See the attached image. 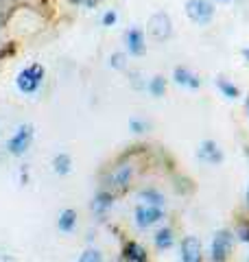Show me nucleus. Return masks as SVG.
Masks as SVG:
<instances>
[{
  "label": "nucleus",
  "mask_w": 249,
  "mask_h": 262,
  "mask_svg": "<svg viewBox=\"0 0 249 262\" xmlns=\"http://www.w3.org/2000/svg\"><path fill=\"white\" fill-rule=\"evenodd\" d=\"M42 81H44V68H42L40 64H31L29 68H24L16 79L20 92H24V94H33L42 86Z\"/></svg>",
  "instance_id": "1"
},
{
  "label": "nucleus",
  "mask_w": 249,
  "mask_h": 262,
  "mask_svg": "<svg viewBox=\"0 0 249 262\" xmlns=\"http://www.w3.org/2000/svg\"><path fill=\"white\" fill-rule=\"evenodd\" d=\"M186 14L197 24H210V20L214 18V4H212V0H188Z\"/></svg>",
  "instance_id": "2"
},
{
  "label": "nucleus",
  "mask_w": 249,
  "mask_h": 262,
  "mask_svg": "<svg viewBox=\"0 0 249 262\" xmlns=\"http://www.w3.org/2000/svg\"><path fill=\"white\" fill-rule=\"evenodd\" d=\"M133 216H136V225H138V228L147 230V228H151L153 223L162 221L164 212H162V208H160V206L138 204V206H136V210H133Z\"/></svg>",
  "instance_id": "3"
},
{
  "label": "nucleus",
  "mask_w": 249,
  "mask_h": 262,
  "mask_svg": "<svg viewBox=\"0 0 249 262\" xmlns=\"http://www.w3.org/2000/svg\"><path fill=\"white\" fill-rule=\"evenodd\" d=\"M31 140H33V127L31 124H22L20 129L16 131V136L9 140V153H14V156H22L24 151L29 148V144H31Z\"/></svg>",
  "instance_id": "4"
},
{
  "label": "nucleus",
  "mask_w": 249,
  "mask_h": 262,
  "mask_svg": "<svg viewBox=\"0 0 249 262\" xmlns=\"http://www.w3.org/2000/svg\"><path fill=\"white\" fill-rule=\"evenodd\" d=\"M149 33L151 38L157 40V42H164L171 35V18H168L166 14H153L149 18Z\"/></svg>",
  "instance_id": "5"
},
{
  "label": "nucleus",
  "mask_w": 249,
  "mask_h": 262,
  "mask_svg": "<svg viewBox=\"0 0 249 262\" xmlns=\"http://www.w3.org/2000/svg\"><path fill=\"white\" fill-rule=\"evenodd\" d=\"M229 249H232V234L227 230L218 232L214 236V242H212V260L214 262H223L227 258Z\"/></svg>",
  "instance_id": "6"
},
{
  "label": "nucleus",
  "mask_w": 249,
  "mask_h": 262,
  "mask_svg": "<svg viewBox=\"0 0 249 262\" xmlns=\"http://www.w3.org/2000/svg\"><path fill=\"white\" fill-rule=\"evenodd\" d=\"M181 262H201V242L197 236H186L181 240Z\"/></svg>",
  "instance_id": "7"
},
{
  "label": "nucleus",
  "mask_w": 249,
  "mask_h": 262,
  "mask_svg": "<svg viewBox=\"0 0 249 262\" xmlns=\"http://www.w3.org/2000/svg\"><path fill=\"white\" fill-rule=\"evenodd\" d=\"M125 44H127V50H129L133 57H140V55H144V50H147V46H144V35L140 28H129L125 35Z\"/></svg>",
  "instance_id": "8"
},
{
  "label": "nucleus",
  "mask_w": 249,
  "mask_h": 262,
  "mask_svg": "<svg viewBox=\"0 0 249 262\" xmlns=\"http://www.w3.org/2000/svg\"><path fill=\"white\" fill-rule=\"evenodd\" d=\"M173 79L177 86H184V88H192V90H197L199 86H201V81H199L197 74H192L188 68H175L173 72Z\"/></svg>",
  "instance_id": "9"
},
{
  "label": "nucleus",
  "mask_w": 249,
  "mask_h": 262,
  "mask_svg": "<svg viewBox=\"0 0 249 262\" xmlns=\"http://www.w3.org/2000/svg\"><path fill=\"white\" fill-rule=\"evenodd\" d=\"M199 156H201L205 162H210V164H218V162L223 160V153H221V148L216 146L214 140H205L203 144H201V151H199Z\"/></svg>",
  "instance_id": "10"
},
{
  "label": "nucleus",
  "mask_w": 249,
  "mask_h": 262,
  "mask_svg": "<svg viewBox=\"0 0 249 262\" xmlns=\"http://www.w3.org/2000/svg\"><path fill=\"white\" fill-rule=\"evenodd\" d=\"M59 230L62 232H66V234H68V232H72L75 230V225H77V212L75 210H64L62 214H59Z\"/></svg>",
  "instance_id": "11"
},
{
  "label": "nucleus",
  "mask_w": 249,
  "mask_h": 262,
  "mask_svg": "<svg viewBox=\"0 0 249 262\" xmlns=\"http://www.w3.org/2000/svg\"><path fill=\"white\" fill-rule=\"evenodd\" d=\"M53 166H55V172H57V175H68L72 168V160L68 153H57L53 160Z\"/></svg>",
  "instance_id": "12"
},
{
  "label": "nucleus",
  "mask_w": 249,
  "mask_h": 262,
  "mask_svg": "<svg viewBox=\"0 0 249 262\" xmlns=\"http://www.w3.org/2000/svg\"><path fill=\"white\" fill-rule=\"evenodd\" d=\"M155 247L160 249V252H164V249H168L173 245V230L171 228H162L160 232L155 234Z\"/></svg>",
  "instance_id": "13"
},
{
  "label": "nucleus",
  "mask_w": 249,
  "mask_h": 262,
  "mask_svg": "<svg viewBox=\"0 0 249 262\" xmlns=\"http://www.w3.org/2000/svg\"><path fill=\"white\" fill-rule=\"evenodd\" d=\"M125 256H127V260H131V262H147V252H144L138 242H129L125 249Z\"/></svg>",
  "instance_id": "14"
},
{
  "label": "nucleus",
  "mask_w": 249,
  "mask_h": 262,
  "mask_svg": "<svg viewBox=\"0 0 249 262\" xmlns=\"http://www.w3.org/2000/svg\"><path fill=\"white\" fill-rule=\"evenodd\" d=\"M131 180V166H118L116 170H114V175H112V184L114 186H127Z\"/></svg>",
  "instance_id": "15"
},
{
  "label": "nucleus",
  "mask_w": 249,
  "mask_h": 262,
  "mask_svg": "<svg viewBox=\"0 0 249 262\" xmlns=\"http://www.w3.org/2000/svg\"><path fill=\"white\" fill-rule=\"evenodd\" d=\"M140 204H149V206H160L164 204V196L157 192V190L153 188H147V190H142L140 192Z\"/></svg>",
  "instance_id": "16"
},
{
  "label": "nucleus",
  "mask_w": 249,
  "mask_h": 262,
  "mask_svg": "<svg viewBox=\"0 0 249 262\" xmlns=\"http://www.w3.org/2000/svg\"><path fill=\"white\" fill-rule=\"evenodd\" d=\"M109 208H112V194H107V192H99V194H96L92 210L96 214H105V210H109Z\"/></svg>",
  "instance_id": "17"
},
{
  "label": "nucleus",
  "mask_w": 249,
  "mask_h": 262,
  "mask_svg": "<svg viewBox=\"0 0 249 262\" xmlns=\"http://www.w3.org/2000/svg\"><path fill=\"white\" fill-rule=\"evenodd\" d=\"M216 86H218V90H221L223 92V96H227V98H238V88H236V86H232V83H229L227 79H223V76H221V79H216Z\"/></svg>",
  "instance_id": "18"
},
{
  "label": "nucleus",
  "mask_w": 249,
  "mask_h": 262,
  "mask_svg": "<svg viewBox=\"0 0 249 262\" xmlns=\"http://www.w3.org/2000/svg\"><path fill=\"white\" fill-rule=\"evenodd\" d=\"M164 90H166V79L164 76H153L149 83V92L153 96H164Z\"/></svg>",
  "instance_id": "19"
},
{
  "label": "nucleus",
  "mask_w": 249,
  "mask_h": 262,
  "mask_svg": "<svg viewBox=\"0 0 249 262\" xmlns=\"http://www.w3.org/2000/svg\"><path fill=\"white\" fill-rule=\"evenodd\" d=\"M79 262H103V254L96 252V249H88V252L81 254Z\"/></svg>",
  "instance_id": "20"
},
{
  "label": "nucleus",
  "mask_w": 249,
  "mask_h": 262,
  "mask_svg": "<svg viewBox=\"0 0 249 262\" xmlns=\"http://www.w3.org/2000/svg\"><path fill=\"white\" fill-rule=\"evenodd\" d=\"M129 127H131L133 134H144V131L149 129V124L144 122V120H140V118H131V120H129Z\"/></svg>",
  "instance_id": "21"
},
{
  "label": "nucleus",
  "mask_w": 249,
  "mask_h": 262,
  "mask_svg": "<svg viewBox=\"0 0 249 262\" xmlns=\"http://www.w3.org/2000/svg\"><path fill=\"white\" fill-rule=\"evenodd\" d=\"M109 59H112V68H116V70H125V55H120V52H114V55L112 57H109Z\"/></svg>",
  "instance_id": "22"
},
{
  "label": "nucleus",
  "mask_w": 249,
  "mask_h": 262,
  "mask_svg": "<svg viewBox=\"0 0 249 262\" xmlns=\"http://www.w3.org/2000/svg\"><path fill=\"white\" fill-rule=\"evenodd\" d=\"M236 234H238V238L240 240H245V242H249V225H238V230H236Z\"/></svg>",
  "instance_id": "23"
},
{
  "label": "nucleus",
  "mask_w": 249,
  "mask_h": 262,
  "mask_svg": "<svg viewBox=\"0 0 249 262\" xmlns=\"http://www.w3.org/2000/svg\"><path fill=\"white\" fill-rule=\"evenodd\" d=\"M114 22H116V14H114V11H107V14L103 16V24H105V26H112Z\"/></svg>",
  "instance_id": "24"
},
{
  "label": "nucleus",
  "mask_w": 249,
  "mask_h": 262,
  "mask_svg": "<svg viewBox=\"0 0 249 262\" xmlns=\"http://www.w3.org/2000/svg\"><path fill=\"white\" fill-rule=\"evenodd\" d=\"M77 4H81V7H96V4L101 2V0H75Z\"/></svg>",
  "instance_id": "25"
},
{
  "label": "nucleus",
  "mask_w": 249,
  "mask_h": 262,
  "mask_svg": "<svg viewBox=\"0 0 249 262\" xmlns=\"http://www.w3.org/2000/svg\"><path fill=\"white\" fill-rule=\"evenodd\" d=\"M242 55H245V59L249 62V48H245V50H242Z\"/></svg>",
  "instance_id": "26"
},
{
  "label": "nucleus",
  "mask_w": 249,
  "mask_h": 262,
  "mask_svg": "<svg viewBox=\"0 0 249 262\" xmlns=\"http://www.w3.org/2000/svg\"><path fill=\"white\" fill-rule=\"evenodd\" d=\"M247 206H249V190H247Z\"/></svg>",
  "instance_id": "27"
},
{
  "label": "nucleus",
  "mask_w": 249,
  "mask_h": 262,
  "mask_svg": "<svg viewBox=\"0 0 249 262\" xmlns=\"http://www.w3.org/2000/svg\"><path fill=\"white\" fill-rule=\"evenodd\" d=\"M218 2H229V0H218Z\"/></svg>",
  "instance_id": "28"
},
{
  "label": "nucleus",
  "mask_w": 249,
  "mask_h": 262,
  "mask_svg": "<svg viewBox=\"0 0 249 262\" xmlns=\"http://www.w3.org/2000/svg\"><path fill=\"white\" fill-rule=\"evenodd\" d=\"M247 112H249V100H247Z\"/></svg>",
  "instance_id": "29"
}]
</instances>
